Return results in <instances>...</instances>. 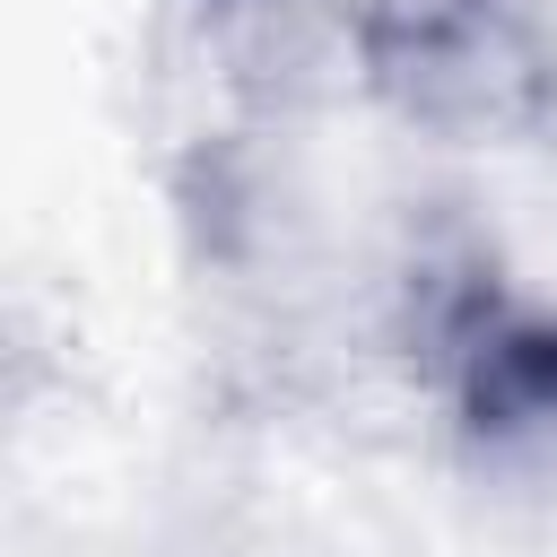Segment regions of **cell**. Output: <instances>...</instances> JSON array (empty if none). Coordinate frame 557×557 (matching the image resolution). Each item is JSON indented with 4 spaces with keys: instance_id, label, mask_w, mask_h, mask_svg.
<instances>
[{
    "instance_id": "obj_1",
    "label": "cell",
    "mask_w": 557,
    "mask_h": 557,
    "mask_svg": "<svg viewBox=\"0 0 557 557\" xmlns=\"http://www.w3.org/2000/svg\"><path fill=\"white\" fill-rule=\"evenodd\" d=\"M357 96L426 139L548 148L557 9L548 0H366Z\"/></svg>"
}]
</instances>
